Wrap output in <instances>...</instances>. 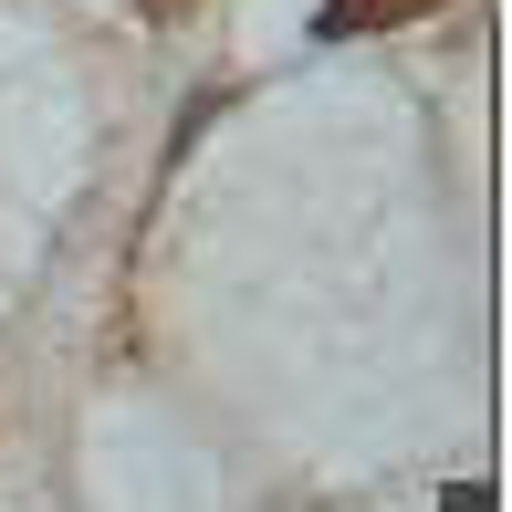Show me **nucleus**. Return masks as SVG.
I'll return each mask as SVG.
<instances>
[{"mask_svg": "<svg viewBox=\"0 0 512 512\" xmlns=\"http://www.w3.org/2000/svg\"><path fill=\"white\" fill-rule=\"evenodd\" d=\"M418 11H439V0H324L314 32L324 42H356V32H387V21H418Z\"/></svg>", "mask_w": 512, "mask_h": 512, "instance_id": "obj_1", "label": "nucleus"}, {"mask_svg": "<svg viewBox=\"0 0 512 512\" xmlns=\"http://www.w3.org/2000/svg\"><path fill=\"white\" fill-rule=\"evenodd\" d=\"M439 512H492V492H471V481H460V492L439 502Z\"/></svg>", "mask_w": 512, "mask_h": 512, "instance_id": "obj_2", "label": "nucleus"}]
</instances>
